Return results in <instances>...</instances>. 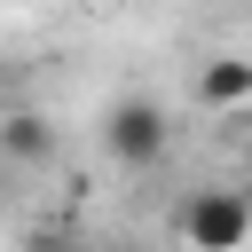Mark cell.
Masks as SVG:
<instances>
[{"label": "cell", "mask_w": 252, "mask_h": 252, "mask_svg": "<svg viewBox=\"0 0 252 252\" xmlns=\"http://www.w3.org/2000/svg\"><path fill=\"white\" fill-rule=\"evenodd\" d=\"M165 150H173V118H165L150 94H126V102L102 110V158H110L118 173H158Z\"/></svg>", "instance_id": "cell-1"}, {"label": "cell", "mask_w": 252, "mask_h": 252, "mask_svg": "<svg viewBox=\"0 0 252 252\" xmlns=\"http://www.w3.org/2000/svg\"><path fill=\"white\" fill-rule=\"evenodd\" d=\"M173 228H181L189 252H244V244H252V197L228 189V181H205V189L181 197Z\"/></svg>", "instance_id": "cell-2"}, {"label": "cell", "mask_w": 252, "mask_h": 252, "mask_svg": "<svg viewBox=\"0 0 252 252\" xmlns=\"http://www.w3.org/2000/svg\"><path fill=\"white\" fill-rule=\"evenodd\" d=\"M63 134L39 110H0V165H55Z\"/></svg>", "instance_id": "cell-3"}, {"label": "cell", "mask_w": 252, "mask_h": 252, "mask_svg": "<svg viewBox=\"0 0 252 252\" xmlns=\"http://www.w3.org/2000/svg\"><path fill=\"white\" fill-rule=\"evenodd\" d=\"M197 102L205 110H244L252 102V55H205L197 63Z\"/></svg>", "instance_id": "cell-4"}, {"label": "cell", "mask_w": 252, "mask_h": 252, "mask_svg": "<svg viewBox=\"0 0 252 252\" xmlns=\"http://www.w3.org/2000/svg\"><path fill=\"white\" fill-rule=\"evenodd\" d=\"M236 118H244V142H252V102H244V110H236Z\"/></svg>", "instance_id": "cell-5"}, {"label": "cell", "mask_w": 252, "mask_h": 252, "mask_svg": "<svg viewBox=\"0 0 252 252\" xmlns=\"http://www.w3.org/2000/svg\"><path fill=\"white\" fill-rule=\"evenodd\" d=\"M118 252H134V244H118Z\"/></svg>", "instance_id": "cell-6"}]
</instances>
